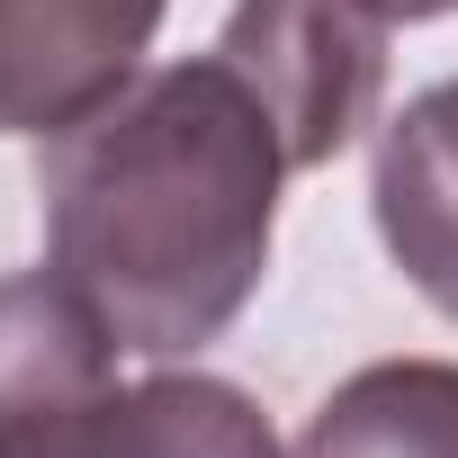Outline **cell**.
Masks as SVG:
<instances>
[{"mask_svg": "<svg viewBox=\"0 0 458 458\" xmlns=\"http://www.w3.org/2000/svg\"><path fill=\"white\" fill-rule=\"evenodd\" d=\"M288 180L279 126L216 46L144 64L99 117L37 153L46 270L126 360H198L261 297Z\"/></svg>", "mask_w": 458, "mask_h": 458, "instance_id": "6da1fadb", "label": "cell"}, {"mask_svg": "<svg viewBox=\"0 0 458 458\" xmlns=\"http://www.w3.org/2000/svg\"><path fill=\"white\" fill-rule=\"evenodd\" d=\"M108 324L55 279H0V458H288L261 395L198 360L117 377Z\"/></svg>", "mask_w": 458, "mask_h": 458, "instance_id": "7a4b0ae2", "label": "cell"}, {"mask_svg": "<svg viewBox=\"0 0 458 458\" xmlns=\"http://www.w3.org/2000/svg\"><path fill=\"white\" fill-rule=\"evenodd\" d=\"M216 55L243 72V90L279 126L288 171H324L377 126L386 19L369 0H234Z\"/></svg>", "mask_w": 458, "mask_h": 458, "instance_id": "3957f363", "label": "cell"}, {"mask_svg": "<svg viewBox=\"0 0 458 458\" xmlns=\"http://www.w3.org/2000/svg\"><path fill=\"white\" fill-rule=\"evenodd\" d=\"M171 0H0V135L55 144L153 55Z\"/></svg>", "mask_w": 458, "mask_h": 458, "instance_id": "277c9868", "label": "cell"}, {"mask_svg": "<svg viewBox=\"0 0 458 458\" xmlns=\"http://www.w3.org/2000/svg\"><path fill=\"white\" fill-rule=\"evenodd\" d=\"M369 225L422 306L458 324V72L377 117L369 144Z\"/></svg>", "mask_w": 458, "mask_h": 458, "instance_id": "5b68a950", "label": "cell"}, {"mask_svg": "<svg viewBox=\"0 0 458 458\" xmlns=\"http://www.w3.org/2000/svg\"><path fill=\"white\" fill-rule=\"evenodd\" d=\"M297 458H458V360H369L297 431Z\"/></svg>", "mask_w": 458, "mask_h": 458, "instance_id": "8992f818", "label": "cell"}, {"mask_svg": "<svg viewBox=\"0 0 458 458\" xmlns=\"http://www.w3.org/2000/svg\"><path fill=\"white\" fill-rule=\"evenodd\" d=\"M369 10L386 19V28H431V19H449L458 0H369Z\"/></svg>", "mask_w": 458, "mask_h": 458, "instance_id": "52a82bcc", "label": "cell"}]
</instances>
